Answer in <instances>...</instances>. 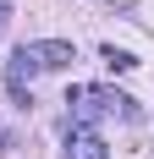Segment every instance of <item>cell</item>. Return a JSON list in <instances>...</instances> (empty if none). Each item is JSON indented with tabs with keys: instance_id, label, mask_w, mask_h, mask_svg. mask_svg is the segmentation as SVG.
Returning <instances> with one entry per match:
<instances>
[{
	"instance_id": "6da1fadb",
	"label": "cell",
	"mask_w": 154,
	"mask_h": 159,
	"mask_svg": "<svg viewBox=\"0 0 154 159\" xmlns=\"http://www.w3.org/2000/svg\"><path fill=\"white\" fill-rule=\"evenodd\" d=\"M72 126H88V121H99V115H121V121H138V104L127 93H116V88H72Z\"/></svg>"
},
{
	"instance_id": "7a4b0ae2",
	"label": "cell",
	"mask_w": 154,
	"mask_h": 159,
	"mask_svg": "<svg viewBox=\"0 0 154 159\" xmlns=\"http://www.w3.org/2000/svg\"><path fill=\"white\" fill-rule=\"evenodd\" d=\"M33 71H39V61H33V44H22L11 61H6V93H11L17 104H33V99H28V82H33Z\"/></svg>"
},
{
	"instance_id": "3957f363",
	"label": "cell",
	"mask_w": 154,
	"mask_h": 159,
	"mask_svg": "<svg viewBox=\"0 0 154 159\" xmlns=\"http://www.w3.org/2000/svg\"><path fill=\"white\" fill-rule=\"evenodd\" d=\"M33 61H39V71H72L77 49L66 44V39H39V44H33Z\"/></svg>"
},
{
	"instance_id": "277c9868",
	"label": "cell",
	"mask_w": 154,
	"mask_h": 159,
	"mask_svg": "<svg viewBox=\"0 0 154 159\" xmlns=\"http://www.w3.org/2000/svg\"><path fill=\"white\" fill-rule=\"evenodd\" d=\"M66 159H110V148L94 126H72L66 132Z\"/></svg>"
},
{
	"instance_id": "5b68a950",
	"label": "cell",
	"mask_w": 154,
	"mask_h": 159,
	"mask_svg": "<svg viewBox=\"0 0 154 159\" xmlns=\"http://www.w3.org/2000/svg\"><path fill=\"white\" fill-rule=\"evenodd\" d=\"M99 55H105V66H110V71H132V66H138V55H132V49H116V44H105Z\"/></svg>"
},
{
	"instance_id": "8992f818",
	"label": "cell",
	"mask_w": 154,
	"mask_h": 159,
	"mask_svg": "<svg viewBox=\"0 0 154 159\" xmlns=\"http://www.w3.org/2000/svg\"><path fill=\"white\" fill-rule=\"evenodd\" d=\"M0 28H6V0H0Z\"/></svg>"
},
{
	"instance_id": "52a82bcc",
	"label": "cell",
	"mask_w": 154,
	"mask_h": 159,
	"mask_svg": "<svg viewBox=\"0 0 154 159\" xmlns=\"http://www.w3.org/2000/svg\"><path fill=\"white\" fill-rule=\"evenodd\" d=\"M110 6H132V0H110Z\"/></svg>"
}]
</instances>
